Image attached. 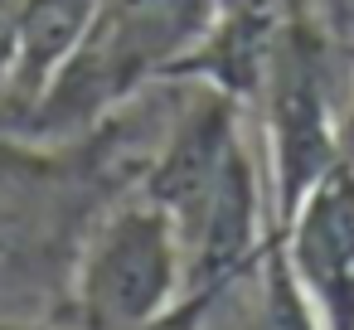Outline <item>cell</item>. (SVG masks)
I'll return each instance as SVG.
<instances>
[{
	"mask_svg": "<svg viewBox=\"0 0 354 330\" xmlns=\"http://www.w3.org/2000/svg\"><path fill=\"white\" fill-rule=\"evenodd\" d=\"M214 25V0H97V15L49 93L10 127L30 141H73L170 83Z\"/></svg>",
	"mask_w": 354,
	"mask_h": 330,
	"instance_id": "1",
	"label": "cell"
},
{
	"mask_svg": "<svg viewBox=\"0 0 354 330\" xmlns=\"http://www.w3.org/2000/svg\"><path fill=\"white\" fill-rule=\"evenodd\" d=\"M339 73H349V54L315 15H301L272 54L252 112L262 117V170L277 223L330 165L344 161Z\"/></svg>",
	"mask_w": 354,
	"mask_h": 330,
	"instance_id": "2",
	"label": "cell"
},
{
	"mask_svg": "<svg viewBox=\"0 0 354 330\" xmlns=\"http://www.w3.org/2000/svg\"><path fill=\"white\" fill-rule=\"evenodd\" d=\"M185 296V248L165 209L146 194H122L88 233L73 286V330H141Z\"/></svg>",
	"mask_w": 354,
	"mask_h": 330,
	"instance_id": "3",
	"label": "cell"
},
{
	"mask_svg": "<svg viewBox=\"0 0 354 330\" xmlns=\"http://www.w3.org/2000/svg\"><path fill=\"white\" fill-rule=\"evenodd\" d=\"M281 262L320 330H354V161L330 165L277 223Z\"/></svg>",
	"mask_w": 354,
	"mask_h": 330,
	"instance_id": "4",
	"label": "cell"
},
{
	"mask_svg": "<svg viewBox=\"0 0 354 330\" xmlns=\"http://www.w3.org/2000/svg\"><path fill=\"white\" fill-rule=\"evenodd\" d=\"M93 15H97V0H20L6 68H0V112H6L0 127L6 131L49 93L59 68L83 44Z\"/></svg>",
	"mask_w": 354,
	"mask_h": 330,
	"instance_id": "5",
	"label": "cell"
},
{
	"mask_svg": "<svg viewBox=\"0 0 354 330\" xmlns=\"http://www.w3.org/2000/svg\"><path fill=\"white\" fill-rule=\"evenodd\" d=\"M141 330H204V291H185L165 315H156Z\"/></svg>",
	"mask_w": 354,
	"mask_h": 330,
	"instance_id": "6",
	"label": "cell"
},
{
	"mask_svg": "<svg viewBox=\"0 0 354 330\" xmlns=\"http://www.w3.org/2000/svg\"><path fill=\"white\" fill-rule=\"evenodd\" d=\"M0 330H73L68 315H0Z\"/></svg>",
	"mask_w": 354,
	"mask_h": 330,
	"instance_id": "7",
	"label": "cell"
}]
</instances>
